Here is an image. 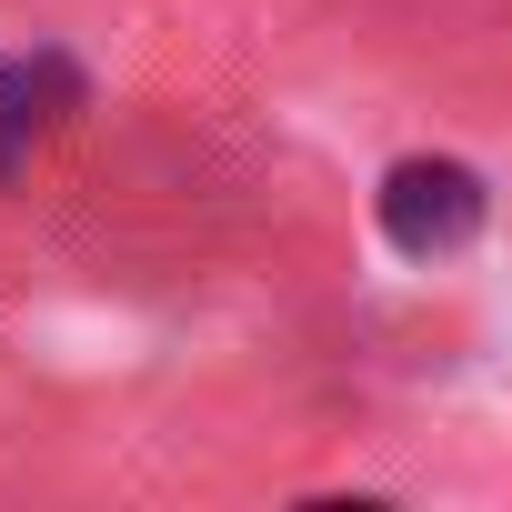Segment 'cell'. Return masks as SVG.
Segmentation results:
<instances>
[{
	"label": "cell",
	"mask_w": 512,
	"mask_h": 512,
	"mask_svg": "<svg viewBox=\"0 0 512 512\" xmlns=\"http://www.w3.org/2000/svg\"><path fill=\"white\" fill-rule=\"evenodd\" d=\"M382 231H392V251H412V262H442V251H462L482 231V181L462 161H402L382 181Z\"/></svg>",
	"instance_id": "1"
},
{
	"label": "cell",
	"mask_w": 512,
	"mask_h": 512,
	"mask_svg": "<svg viewBox=\"0 0 512 512\" xmlns=\"http://www.w3.org/2000/svg\"><path fill=\"white\" fill-rule=\"evenodd\" d=\"M71 111H81V71L71 61H51V51L0 61V181H21Z\"/></svg>",
	"instance_id": "2"
}]
</instances>
